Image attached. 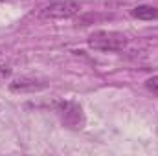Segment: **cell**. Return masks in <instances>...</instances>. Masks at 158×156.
<instances>
[{
	"instance_id": "6da1fadb",
	"label": "cell",
	"mask_w": 158,
	"mask_h": 156,
	"mask_svg": "<svg viewBox=\"0 0 158 156\" xmlns=\"http://www.w3.org/2000/svg\"><path fill=\"white\" fill-rule=\"evenodd\" d=\"M86 42L96 51H121V50L127 48L129 39H127V35H123L119 31L98 30V31L90 33Z\"/></svg>"
},
{
	"instance_id": "7a4b0ae2",
	"label": "cell",
	"mask_w": 158,
	"mask_h": 156,
	"mask_svg": "<svg viewBox=\"0 0 158 156\" xmlns=\"http://www.w3.org/2000/svg\"><path fill=\"white\" fill-rule=\"evenodd\" d=\"M81 13V4L76 0H53L39 11L40 20H63Z\"/></svg>"
},
{
	"instance_id": "3957f363",
	"label": "cell",
	"mask_w": 158,
	"mask_h": 156,
	"mask_svg": "<svg viewBox=\"0 0 158 156\" xmlns=\"http://www.w3.org/2000/svg\"><path fill=\"white\" fill-rule=\"evenodd\" d=\"M55 112L61 119V123L68 129L79 130L85 125V114H83V107L76 101H59L55 103Z\"/></svg>"
},
{
	"instance_id": "277c9868",
	"label": "cell",
	"mask_w": 158,
	"mask_h": 156,
	"mask_svg": "<svg viewBox=\"0 0 158 156\" xmlns=\"http://www.w3.org/2000/svg\"><path fill=\"white\" fill-rule=\"evenodd\" d=\"M44 86H46L44 81H39V79H33V77H20V79H15V81L9 83V90L17 92V94L37 92V90H42Z\"/></svg>"
},
{
	"instance_id": "5b68a950",
	"label": "cell",
	"mask_w": 158,
	"mask_h": 156,
	"mask_svg": "<svg viewBox=\"0 0 158 156\" xmlns=\"http://www.w3.org/2000/svg\"><path fill=\"white\" fill-rule=\"evenodd\" d=\"M131 15L138 20H156L158 18V7L155 6H147V4H142V6H136Z\"/></svg>"
},
{
	"instance_id": "8992f818",
	"label": "cell",
	"mask_w": 158,
	"mask_h": 156,
	"mask_svg": "<svg viewBox=\"0 0 158 156\" xmlns=\"http://www.w3.org/2000/svg\"><path fill=\"white\" fill-rule=\"evenodd\" d=\"M145 88H147L153 96L158 97V76H153V77L147 79V81H145Z\"/></svg>"
},
{
	"instance_id": "52a82bcc",
	"label": "cell",
	"mask_w": 158,
	"mask_h": 156,
	"mask_svg": "<svg viewBox=\"0 0 158 156\" xmlns=\"http://www.w3.org/2000/svg\"><path fill=\"white\" fill-rule=\"evenodd\" d=\"M0 74H7V70H6L4 66H0Z\"/></svg>"
}]
</instances>
